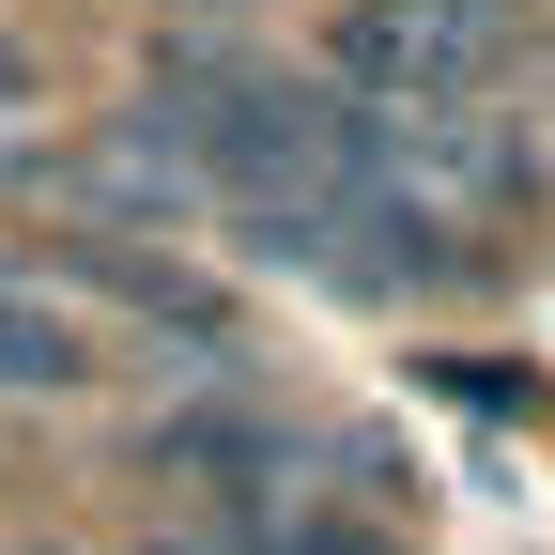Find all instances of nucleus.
I'll use <instances>...</instances> for the list:
<instances>
[{
	"instance_id": "obj_2",
	"label": "nucleus",
	"mask_w": 555,
	"mask_h": 555,
	"mask_svg": "<svg viewBox=\"0 0 555 555\" xmlns=\"http://www.w3.org/2000/svg\"><path fill=\"white\" fill-rule=\"evenodd\" d=\"M62 386H93V324L47 294V278L0 262V401H62Z\"/></svg>"
},
{
	"instance_id": "obj_3",
	"label": "nucleus",
	"mask_w": 555,
	"mask_h": 555,
	"mask_svg": "<svg viewBox=\"0 0 555 555\" xmlns=\"http://www.w3.org/2000/svg\"><path fill=\"white\" fill-rule=\"evenodd\" d=\"M0 124H31V47L0 31Z\"/></svg>"
},
{
	"instance_id": "obj_4",
	"label": "nucleus",
	"mask_w": 555,
	"mask_h": 555,
	"mask_svg": "<svg viewBox=\"0 0 555 555\" xmlns=\"http://www.w3.org/2000/svg\"><path fill=\"white\" fill-rule=\"evenodd\" d=\"M16 555H78V540H16Z\"/></svg>"
},
{
	"instance_id": "obj_1",
	"label": "nucleus",
	"mask_w": 555,
	"mask_h": 555,
	"mask_svg": "<svg viewBox=\"0 0 555 555\" xmlns=\"http://www.w3.org/2000/svg\"><path fill=\"white\" fill-rule=\"evenodd\" d=\"M139 478H170V494H201V509H294L309 448L278 433V416H247V401H185V416L139 433Z\"/></svg>"
}]
</instances>
